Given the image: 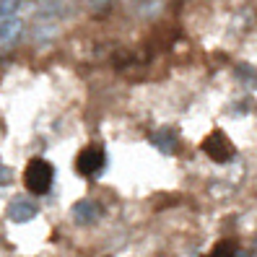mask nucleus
Instances as JSON below:
<instances>
[{"mask_svg": "<svg viewBox=\"0 0 257 257\" xmlns=\"http://www.w3.org/2000/svg\"><path fill=\"white\" fill-rule=\"evenodd\" d=\"M21 3L19 0H0V19L3 16H19Z\"/></svg>", "mask_w": 257, "mask_h": 257, "instance_id": "obj_10", "label": "nucleus"}, {"mask_svg": "<svg viewBox=\"0 0 257 257\" xmlns=\"http://www.w3.org/2000/svg\"><path fill=\"white\" fill-rule=\"evenodd\" d=\"M151 146L159 148L161 154H174V148H177V135H174V130H169V127L156 130L154 135H151Z\"/></svg>", "mask_w": 257, "mask_h": 257, "instance_id": "obj_7", "label": "nucleus"}, {"mask_svg": "<svg viewBox=\"0 0 257 257\" xmlns=\"http://www.w3.org/2000/svg\"><path fill=\"white\" fill-rule=\"evenodd\" d=\"M19 3H21V8H24V6H29V3H32V0H19Z\"/></svg>", "mask_w": 257, "mask_h": 257, "instance_id": "obj_14", "label": "nucleus"}, {"mask_svg": "<svg viewBox=\"0 0 257 257\" xmlns=\"http://www.w3.org/2000/svg\"><path fill=\"white\" fill-rule=\"evenodd\" d=\"M55 29H57V24L55 21H50L47 16H42L39 21H37V26H34V39H39V42H44V39H50V37H55Z\"/></svg>", "mask_w": 257, "mask_h": 257, "instance_id": "obj_8", "label": "nucleus"}, {"mask_svg": "<svg viewBox=\"0 0 257 257\" xmlns=\"http://www.w3.org/2000/svg\"><path fill=\"white\" fill-rule=\"evenodd\" d=\"M236 75H239L241 81H247V83H254V81H257V70L249 68V65H239V68H236Z\"/></svg>", "mask_w": 257, "mask_h": 257, "instance_id": "obj_11", "label": "nucleus"}, {"mask_svg": "<svg viewBox=\"0 0 257 257\" xmlns=\"http://www.w3.org/2000/svg\"><path fill=\"white\" fill-rule=\"evenodd\" d=\"M73 221L75 223H81V226H91V223H96L99 218H101V205L96 203V200H78L73 205Z\"/></svg>", "mask_w": 257, "mask_h": 257, "instance_id": "obj_5", "label": "nucleus"}, {"mask_svg": "<svg viewBox=\"0 0 257 257\" xmlns=\"http://www.w3.org/2000/svg\"><path fill=\"white\" fill-rule=\"evenodd\" d=\"M8 182H11V169L0 166V185H8Z\"/></svg>", "mask_w": 257, "mask_h": 257, "instance_id": "obj_12", "label": "nucleus"}, {"mask_svg": "<svg viewBox=\"0 0 257 257\" xmlns=\"http://www.w3.org/2000/svg\"><path fill=\"white\" fill-rule=\"evenodd\" d=\"M37 213H39L37 203L29 200V198H16V200H11V205H8V218L13 223H26V221H32Z\"/></svg>", "mask_w": 257, "mask_h": 257, "instance_id": "obj_6", "label": "nucleus"}, {"mask_svg": "<svg viewBox=\"0 0 257 257\" xmlns=\"http://www.w3.org/2000/svg\"><path fill=\"white\" fill-rule=\"evenodd\" d=\"M101 166H104V151L99 146H86L78 154V159H75V169H78V174H83V177L99 174Z\"/></svg>", "mask_w": 257, "mask_h": 257, "instance_id": "obj_3", "label": "nucleus"}, {"mask_svg": "<svg viewBox=\"0 0 257 257\" xmlns=\"http://www.w3.org/2000/svg\"><path fill=\"white\" fill-rule=\"evenodd\" d=\"M208 257H236V247L231 244V241H218V244L210 249Z\"/></svg>", "mask_w": 257, "mask_h": 257, "instance_id": "obj_9", "label": "nucleus"}, {"mask_svg": "<svg viewBox=\"0 0 257 257\" xmlns=\"http://www.w3.org/2000/svg\"><path fill=\"white\" fill-rule=\"evenodd\" d=\"M203 154H208V159L216 164H226L234 159V143L226 138L223 130H213L203 141Z\"/></svg>", "mask_w": 257, "mask_h": 257, "instance_id": "obj_2", "label": "nucleus"}, {"mask_svg": "<svg viewBox=\"0 0 257 257\" xmlns=\"http://www.w3.org/2000/svg\"><path fill=\"white\" fill-rule=\"evenodd\" d=\"M24 37V21L19 16H3L0 19V50L16 47Z\"/></svg>", "mask_w": 257, "mask_h": 257, "instance_id": "obj_4", "label": "nucleus"}, {"mask_svg": "<svg viewBox=\"0 0 257 257\" xmlns=\"http://www.w3.org/2000/svg\"><path fill=\"white\" fill-rule=\"evenodd\" d=\"M52 177H55L52 164L42 161V159H34V161H29L26 172H24V185L32 195H44L52 187Z\"/></svg>", "mask_w": 257, "mask_h": 257, "instance_id": "obj_1", "label": "nucleus"}, {"mask_svg": "<svg viewBox=\"0 0 257 257\" xmlns=\"http://www.w3.org/2000/svg\"><path fill=\"white\" fill-rule=\"evenodd\" d=\"M94 6H107V3H112V0H91Z\"/></svg>", "mask_w": 257, "mask_h": 257, "instance_id": "obj_13", "label": "nucleus"}]
</instances>
